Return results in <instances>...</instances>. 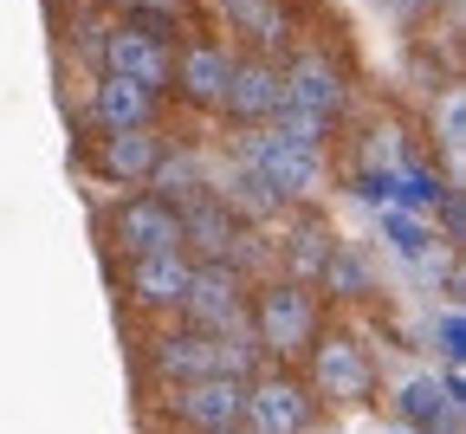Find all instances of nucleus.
I'll return each instance as SVG.
<instances>
[{"instance_id":"obj_1","label":"nucleus","mask_w":466,"mask_h":434,"mask_svg":"<svg viewBox=\"0 0 466 434\" xmlns=\"http://www.w3.org/2000/svg\"><path fill=\"white\" fill-rule=\"evenodd\" d=\"M240 162H253L285 202L324 189V150L318 143H299V137H279V130H253L247 150H240Z\"/></svg>"},{"instance_id":"obj_2","label":"nucleus","mask_w":466,"mask_h":434,"mask_svg":"<svg viewBox=\"0 0 466 434\" xmlns=\"http://www.w3.org/2000/svg\"><path fill=\"white\" fill-rule=\"evenodd\" d=\"M253 331H259L266 350L299 356V350L311 344V331H318V305H311V292L291 285V279H272V285L253 298Z\"/></svg>"},{"instance_id":"obj_3","label":"nucleus","mask_w":466,"mask_h":434,"mask_svg":"<svg viewBox=\"0 0 466 434\" xmlns=\"http://www.w3.org/2000/svg\"><path fill=\"white\" fill-rule=\"evenodd\" d=\"M156 377L168 383H188V377H214V369H227V377H240L247 369V350L240 344H227L220 331H175L156 344Z\"/></svg>"},{"instance_id":"obj_4","label":"nucleus","mask_w":466,"mask_h":434,"mask_svg":"<svg viewBox=\"0 0 466 434\" xmlns=\"http://www.w3.org/2000/svg\"><path fill=\"white\" fill-rule=\"evenodd\" d=\"M110 227H116V246H124L130 260H143V253H175V246H182V202H162V195L124 202Z\"/></svg>"},{"instance_id":"obj_5","label":"nucleus","mask_w":466,"mask_h":434,"mask_svg":"<svg viewBox=\"0 0 466 434\" xmlns=\"http://www.w3.org/2000/svg\"><path fill=\"white\" fill-rule=\"evenodd\" d=\"M182 312L195 318V331H240V273L227 260H201L188 273Z\"/></svg>"},{"instance_id":"obj_6","label":"nucleus","mask_w":466,"mask_h":434,"mask_svg":"<svg viewBox=\"0 0 466 434\" xmlns=\"http://www.w3.org/2000/svg\"><path fill=\"white\" fill-rule=\"evenodd\" d=\"M240 421H247V434H305L311 428V396L285 377H266V383L247 389Z\"/></svg>"},{"instance_id":"obj_7","label":"nucleus","mask_w":466,"mask_h":434,"mask_svg":"<svg viewBox=\"0 0 466 434\" xmlns=\"http://www.w3.org/2000/svg\"><path fill=\"white\" fill-rule=\"evenodd\" d=\"M104 72H124V78L162 91V85L175 78V52H168L149 26H116L110 46H104Z\"/></svg>"},{"instance_id":"obj_8","label":"nucleus","mask_w":466,"mask_h":434,"mask_svg":"<svg viewBox=\"0 0 466 434\" xmlns=\"http://www.w3.org/2000/svg\"><path fill=\"white\" fill-rule=\"evenodd\" d=\"M240 402H247L240 377L214 369V377H188V383H182V396H175V415H182L188 428H201V434H214V428H233V421H240Z\"/></svg>"},{"instance_id":"obj_9","label":"nucleus","mask_w":466,"mask_h":434,"mask_svg":"<svg viewBox=\"0 0 466 434\" xmlns=\"http://www.w3.org/2000/svg\"><path fill=\"white\" fill-rule=\"evenodd\" d=\"M311 350V383L330 396V402H363L370 396V356L350 344V337H324V344H305Z\"/></svg>"},{"instance_id":"obj_10","label":"nucleus","mask_w":466,"mask_h":434,"mask_svg":"<svg viewBox=\"0 0 466 434\" xmlns=\"http://www.w3.org/2000/svg\"><path fill=\"white\" fill-rule=\"evenodd\" d=\"M182 246H195L201 260H227L233 246H240V214H233L227 202H214V195H188V208H182ZM233 266V260H227Z\"/></svg>"},{"instance_id":"obj_11","label":"nucleus","mask_w":466,"mask_h":434,"mask_svg":"<svg viewBox=\"0 0 466 434\" xmlns=\"http://www.w3.org/2000/svg\"><path fill=\"white\" fill-rule=\"evenodd\" d=\"M279 98H285V78H279V66H266V58L233 66V72H227V91H220V104L240 117V123H266V117L279 110Z\"/></svg>"},{"instance_id":"obj_12","label":"nucleus","mask_w":466,"mask_h":434,"mask_svg":"<svg viewBox=\"0 0 466 434\" xmlns=\"http://www.w3.org/2000/svg\"><path fill=\"white\" fill-rule=\"evenodd\" d=\"M395 402L415 428H453L460 421V369H447V377H408Z\"/></svg>"},{"instance_id":"obj_13","label":"nucleus","mask_w":466,"mask_h":434,"mask_svg":"<svg viewBox=\"0 0 466 434\" xmlns=\"http://www.w3.org/2000/svg\"><path fill=\"white\" fill-rule=\"evenodd\" d=\"M91 110H97L104 130H143L149 110H156V91L137 85V78H124V72H104L97 91H91Z\"/></svg>"},{"instance_id":"obj_14","label":"nucleus","mask_w":466,"mask_h":434,"mask_svg":"<svg viewBox=\"0 0 466 434\" xmlns=\"http://www.w3.org/2000/svg\"><path fill=\"white\" fill-rule=\"evenodd\" d=\"M279 78H285V104L318 110V117H337L343 110V78H337L330 58H299V66L279 72Z\"/></svg>"},{"instance_id":"obj_15","label":"nucleus","mask_w":466,"mask_h":434,"mask_svg":"<svg viewBox=\"0 0 466 434\" xmlns=\"http://www.w3.org/2000/svg\"><path fill=\"white\" fill-rule=\"evenodd\" d=\"M188 253L175 246V253H143L137 260V273H130V292H137V305H182V292H188Z\"/></svg>"},{"instance_id":"obj_16","label":"nucleus","mask_w":466,"mask_h":434,"mask_svg":"<svg viewBox=\"0 0 466 434\" xmlns=\"http://www.w3.org/2000/svg\"><path fill=\"white\" fill-rule=\"evenodd\" d=\"M227 72H233V58H227L220 46H195V52H182V66H175V78H182V91H188L195 104H220Z\"/></svg>"},{"instance_id":"obj_17","label":"nucleus","mask_w":466,"mask_h":434,"mask_svg":"<svg viewBox=\"0 0 466 434\" xmlns=\"http://www.w3.org/2000/svg\"><path fill=\"white\" fill-rule=\"evenodd\" d=\"M201 175H208V162H201L195 150H156V162H149L143 181H156L162 202H188V195L201 189Z\"/></svg>"},{"instance_id":"obj_18","label":"nucleus","mask_w":466,"mask_h":434,"mask_svg":"<svg viewBox=\"0 0 466 434\" xmlns=\"http://www.w3.org/2000/svg\"><path fill=\"white\" fill-rule=\"evenodd\" d=\"M220 181H227V208H233V214H253V221H266V214H279V208H285V195L272 189V181H266L253 162H233Z\"/></svg>"},{"instance_id":"obj_19","label":"nucleus","mask_w":466,"mask_h":434,"mask_svg":"<svg viewBox=\"0 0 466 434\" xmlns=\"http://www.w3.org/2000/svg\"><path fill=\"white\" fill-rule=\"evenodd\" d=\"M149 162H156V143H149L143 130H110L104 150H97V169H104L110 181H143Z\"/></svg>"},{"instance_id":"obj_20","label":"nucleus","mask_w":466,"mask_h":434,"mask_svg":"<svg viewBox=\"0 0 466 434\" xmlns=\"http://www.w3.org/2000/svg\"><path fill=\"white\" fill-rule=\"evenodd\" d=\"M318 279L337 292V298H363L376 279H370V260L357 253V246H330L324 253V266H318Z\"/></svg>"},{"instance_id":"obj_21","label":"nucleus","mask_w":466,"mask_h":434,"mask_svg":"<svg viewBox=\"0 0 466 434\" xmlns=\"http://www.w3.org/2000/svg\"><path fill=\"white\" fill-rule=\"evenodd\" d=\"M272 130H279V137H299V143H324L330 117H318V110H299V104H285V98H279V110H272Z\"/></svg>"},{"instance_id":"obj_22","label":"nucleus","mask_w":466,"mask_h":434,"mask_svg":"<svg viewBox=\"0 0 466 434\" xmlns=\"http://www.w3.org/2000/svg\"><path fill=\"white\" fill-rule=\"evenodd\" d=\"M324 253H330V233L324 227H299V240H291V279H318Z\"/></svg>"},{"instance_id":"obj_23","label":"nucleus","mask_w":466,"mask_h":434,"mask_svg":"<svg viewBox=\"0 0 466 434\" xmlns=\"http://www.w3.org/2000/svg\"><path fill=\"white\" fill-rule=\"evenodd\" d=\"M441 143H447V156L460 162V143H466V104H460V91L441 98Z\"/></svg>"},{"instance_id":"obj_24","label":"nucleus","mask_w":466,"mask_h":434,"mask_svg":"<svg viewBox=\"0 0 466 434\" xmlns=\"http://www.w3.org/2000/svg\"><path fill=\"white\" fill-rule=\"evenodd\" d=\"M395 150H401V143H395V130H370V143H363V156H370V162H395Z\"/></svg>"},{"instance_id":"obj_25","label":"nucleus","mask_w":466,"mask_h":434,"mask_svg":"<svg viewBox=\"0 0 466 434\" xmlns=\"http://www.w3.org/2000/svg\"><path fill=\"white\" fill-rule=\"evenodd\" d=\"M441 344H447V363L460 369V312H447V318H441Z\"/></svg>"},{"instance_id":"obj_26","label":"nucleus","mask_w":466,"mask_h":434,"mask_svg":"<svg viewBox=\"0 0 466 434\" xmlns=\"http://www.w3.org/2000/svg\"><path fill=\"white\" fill-rule=\"evenodd\" d=\"M124 7H137V14H175L182 0H124Z\"/></svg>"},{"instance_id":"obj_27","label":"nucleus","mask_w":466,"mask_h":434,"mask_svg":"<svg viewBox=\"0 0 466 434\" xmlns=\"http://www.w3.org/2000/svg\"><path fill=\"white\" fill-rule=\"evenodd\" d=\"M389 7H395V14H408V7H421V0H389Z\"/></svg>"},{"instance_id":"obj_28","label":"nucleus","mask_w":466,"mask_h":434,"mask_svg":"<svg viewBox=\"0 0 466 434\" xmlns=\"http://www.w3.org/2000/svg\"><path fill=\"white\" fill-rule=\"evenodd\" d=\"M214 434H240V421H233V428H214Z\"/></svg>"}]
</instances>
